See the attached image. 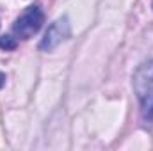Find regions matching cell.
<instances>
[{"label":"cell","mask_w":153,"mask_h":151,"mask_svg":"<svg viewBox=\"0 0 153 151\" xmlns=\"http://www.w3.org/2000/svg\"><path fill=\"white\" fill-rule=\"evenodd\" d=\"M134 91L137 94L141 115L144 121L153 123V59L143 62L134 73Z\"/></svg>","instance_id":"obj_1"},{"label":"cell","mask_w":153,"mask_h":151,"mask_svg":"<svg viewBox=\"0 0 153 151\" xmlns=\"http://www.w3.org/2000/svg\"><path fill=\"white\" fill-rule=\"evenodd\" d=\"M43 20H45L43 11L39 9L38 5H30V7H27V9L23 11V14H22V16L14 21L11 36L14 38V41H16V43H18L20 39L32 38V36L38 32L39 29H41Z\"/></svg>","instance_id":"obj_2"},{"label":"cell","mask_w":153,"mask_h":151,"mask_svg":"<svg viewBox=\"0 0 153 151\" xmlns=\"http://www.w3.org/2000/svg\"><path fill=\"white\" fill-rule=\"evenodd\" d=\"M68 38H70V21L64 16V18H59L57 21H53L48 27V30H46L43 41H41L39 48L45 50V52H50V50L57 48L64 39H68Z\"/></svg>","instance_id":"obj_3"},{"label":"cell","mask_w":153,"mask_h":151,"mask_svg":"<svg viewBox=\"0 0 153 151\" xmlns=\"http://www.w3.org/2000/svg\"><path fill=\"white\" fill-rule=\"evenodd\" d=\"M4 84H5V75H2V73H0V87H2Z\"/></svg>","instance_id":"obj_4"}]
</instances>
